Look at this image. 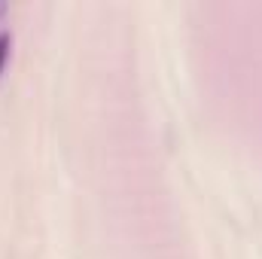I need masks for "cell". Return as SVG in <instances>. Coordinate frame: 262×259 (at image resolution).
Instances as JSON below:
<instances>
[{"label": "cell", "mask_w": 262, "mask_h": 259, "mask_svg": "<svg viewBox=\"0 0 262 259\" xmlns=\"http://www.w3.org/2000/svg\"><path fill=\"white\" fill-rule=\"evenodd\" d=\"M9 52H12V34L9 31H0V73L9 61Z\"/></svg>", "instance_id": "6da1fadb"}]
</instances>
